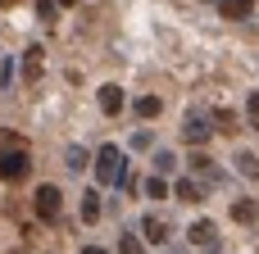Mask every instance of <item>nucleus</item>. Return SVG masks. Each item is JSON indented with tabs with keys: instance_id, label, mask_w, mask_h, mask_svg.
Wrapping results in <instances>:
<instances>
[{
	"instance_id": "39448f33",
	"label": "nucleus",
	"mask_w": 259,
	"mask_h": 254,
	"mask_svg": "<svg viewBox=\"0 0 259 254\" xmlns=\"http://www.w3.org/2000/svg\"><path fill=\"white\" fill-rule=\"evenodd\" d=\"M41 68H46V50L41 45H32L27 55H23V82L32 86V82H41Z\"/></svg>"
},
{
	"instance_id": "dca6fc26",
	"label": "nucleus",
	"mask_w": 259,
	"mask_h": 254,
	"mask_svg": "<svg viewBox=\"0 0 259 254\" xmlns=\"http://www.w3.org/2000/svg\"><path fill=\"white\" fill-rule=\"evenodd\" d=\"M214 123H219V132H237V114H232V109H219Z\"/></svg>"
},
{
	"instance_id": "f03ea898",
	"label": "nucleus",
	"mask_w": 259,
	"mask_h": 254,
	"mask_svg": "<svg viewBox=\"0 0 259 254\" xmlns=\"http://www.w3.org/2000/svg\"><path fill=\"white\" fill-rule=\"evenodd\" d=\"M27 173H32L27 150H23L18 141H5V145H0V182H23Z\"/></svg>"
},
{
	"instance_id": "9d476101",
	"label": "nucleus",
	"mask_w": 259,
	"mask_h": 254,
	"mask_svg": "<svg viewBox=\"0 0 259 254\" xmlns=\"http://www.w3.org/2000/svg\"><path fill=\"white\" fill-rule=\"evenodd\" d=\"M82 223H100V195L96 191L82 195Z\"/></svg>"
},
{
	"instance_id": "f8f14e48",
	"label": "nucleus",
	"mask_w": 259,
	"mask_h": 254,
	"mask_svg": "<svg viewBox=\"0 0 259 254\" xmlns=\"http://www.w3.org/2000/svg\"><path fill=\"white\" fill-rule=\"evenodd\" d=\"M159 109H164L159 95H141V100H137V114H141V118H159Z\"/></svg>"
},
{
	"instance_id": "ddd939ff",
	"label": "nucleus",
	"mask_w": 259,
	"mask_h": 254,
	"mask_svg": "<svg viewBox=\"0 0 259 254\" xmlns=\"http://www.w3.org/2000/svg\"><path fill=\"white\" fill-rule=\"evenodd\" d=\"M232 164H237V173H241V177H259V159H255V155H246V150H241Z\"/></svg>"
},
{
	"instance_id": "f257e3e1",
	"label": "nucleus",
	"mask_w": 259,
	"mask_h": 254,
	"mask_svg": "<svg viewBox=\"0 0 259 254\" xmlns=\"http://www.w3.org/2000/svg\"><path fill=\"white\" fill-rule=\"evenodd\" d=\"M96 177H100V186H123V182H127V159H123L118 145H100V155H96Z\"/></svg>"
},
{
	"instance_id": "20e7f679",
	"label": "nucleus",
	"mask_w": 259,
	"mask_h": 254,
	"mask_svg": "<svg viewBox=\"0 0 259 254\" xmlns=\"http://www.w3.org/2000/svg\"><path fill=\"white\" fill-rule=\"evenodd\" d=\"M209 132H214V127H209V114H200V109H196V114H187V123H182L187 145H205V141H209Z\"/></svg>"
},
{
	"instance_id": "9b49d317",
	"label": "nucleus",
	"mask_w": 259,
	"mask_h": 254,
	"mask_svg": "<svg viewBox=\"0 0 259 254\" xmlns=\"http://www.w3.org/2000/svg\"><path fill=\"white\" fill-rule=\"evenodd\" d=\"M232 218H237V223H255L259 205H255V200H237V205H232Z\"/></svg>"
},
{
	"instance_id": "a211bd4d",
	"label": "nucleus",
	"mask_w": 259,
	"mask_h": 254,
	"mask_svg": "<svg viewBox=\"0 0 259 254\" xmlns=\"http://www.w3.org/2000/svg\"><path fill=\"white\" fill-rule=\"evenodd\" d=\"M146 195H150V200H164V195H168L164 177H150V182H146Z\"/></svg>"
},
{
	"instance_id": "7ed1b4c3",
	"label": "nucleus",
	"mask_w": 259,
	"mask_h": 254,
	"mask_svg": "<svg viewBox=\"0 0 259 254\" xmlns=\"http://www.w3.org/2000/svg\"><path fill=\"white\" fill-rule=\"evenodd\" d=\"M59 209H64V195H59V186H50V182H46V186L36 191V218H41V223H55V218H59Z\"/></svg>"
},
{
	"instance_id": "4468645a",
	"label": "nucleus",
	"mask_w": 259,
	"mask_h": 254,
	"mask_svg": "<svg viewBox=\"0 0 259 254\" xmlns=\"http://www.w3.org/2000/svg\"><path fill=\"white\" fill-rule=\"evenodd\" d=\"M178 200H187V205H196V200H200V186H196L191 177H182V182H178Z\"/></svg>"
},
{
	"instance_id": "4be33fe9",
	"label": "nucleus",
	"mask_w": 259,
	"mask_h": 254,
	"mask_svg": "<svg viewBox=\"0 0 259 254\" xmlns=\"http://www.w3.org/2000/svg\"><path fill=\"white\" fill-rule=\"evenodd\" d=\"M9 5H14V0H0V9H9Z\"/></svg>"
},
{
	"instance_id": "aec40b11",
	"label": "nucleus",
	"mask_w": 259,
	"mask_h": 254,
	"mask_svg": "<svg viewBox=\"0 0 259 254\" xmlns=\"http://www.w3.org/2000/svg\"><path fill=\"white\" fill-rule=\"evenodd\" d=\"M118 250H123V254H137V250H141V241H137V236H123V241H118Z\"/></svg>"
},
{
	"instance_id": "f3484780",
	"label": "nucleus",
	"mask_w": 259,
	"mask_h": 254,
	"mask_svg": "<svg viewBox=\"0 0 259 254\" xmlns=\"http://www.w3.org/2000/svg\"><path fill=\"white\" fill-rule=\"evenodd\" d=\"M87 164H91V155H87L82 145H73V150H68V168L77 173V168H87Z\"/></svg>"
},
{
	"instance_id": "412c9836",
	"label": "nucleus",
	"mask_w": 259,
	"mask_h": 254,
	"mask_svg": "<svg viewBox=\"0 0 259 254\" xmlns=\"http://www.w3.org/2000/svg\"><path fill=\"white\" fill-rule=\"evenodd\" d=\"M55 5H59V0H36V14H41V18H50V14H55Z\"/></svg>"
},
{
	"instance_id": "2eb2a0df",
	"label": "nucleus",
	"mask_w": 259,
	"mask_h": 254,
	"mask_svg": "<svg viewBox=\"0 0 259 254\" xmlns=\"http://www.w3.org/2000/svg\"><path fill=\"white\" fill-rule=\"evenodd\" d=\"M246 123L259 132V91H250V95H246Z\"/></svg>"
},
{
	"instance_id": "0eeeda50",
	"label": "nucleus",
	"mask_w": 259,
	"mask_h": 254,
	"mask_svg": "<svg viewBox=\"0 0 259 254\" xmlns=\"http://www.w3.org/2000/svg\"><path fill=\"white\" fill-rule=\"evenodd\" d=\"M96 100H100V114H109V118H114V114L123 109V86H114V82H109V86H100V95H96Z\"/></svg>"
},
{
	"instance_id": "6e6552de",
	"label": "nucleus",
	"mask_w": 259,
	"mask_h": 254,
	"mask_svg": "<svg viewBox=\"0 0 259 254\" xmlns=\"http://www.w3.org/2000/svg\"><path fill=\"white\" fill-rule=\"evenodd\" d=\"M250 9H255V0H219V14L232 18V23L237 18H250Z\"/></svg>"
},
{
	"instance_id": "6ab92c4d",
	"label": "nucleus",
	"mask_w": 259,
	"mask_h": 254,
	"mask_svg": "<svg viewBox=\"0 0 259 254\" xmlns=\"http://www.w3.org/2000/svg\"><path fill=\"white\" fill-rule=\"evenodd\" d=\"M173 164H178L173 155H155V168H159V173H173Z\"/></svg>"
},
{
	"instance_id": "423d86ee",
	"label": "nucleus",
	"mask_w": 259,
	"mask_h": 254,
	"mask_svg": "<svg viewBox=\"0 0 259 254\" xmlns=\"http://www.w3.org/2000/svg\"><path fill=\"white\" fill-rule=\"evenodd\" d=\"M187 236H191V245H200V250H219V227H214V223H205V218H200Z\"/></svg>"
},
{
	"instance_id": "5701e85b",
	"label": "nucleus",
	"mask_w": 259,
	"mask_h": 254,
	"mask_svg": "<svg viewBox=\"0 0 259 254\" xmlns=\"http://www.w3.org/2000/svg\"><path fill=\"white\" fill-rule=\"evenodd\" d=\"M59 5H64V9H68V5H77V0H59Z\"/></svg>"
},
{
	"instance_id": "1a4fd4ad",
	"label": "nucleus",
	"mask_w": 259,
	"mask_h": 254,
	"mask_svg": "<svg viewBox=\"0 0 259 254\" xmlns=\"http://www.w3.org/2000/svg\"><path fill=\"white\" fill-rule=\"evenodd\" d=\"M141 232H146V241H150V245H164V241H168V223H164V218H146V223H141Z\"/></svg>"
}]
</instances>
